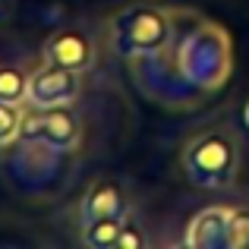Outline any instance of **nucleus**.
<instances>
[{
	"label": "nucleus",
	"instance_id": "16",
	"mask_svg": "<svg viewBox=\"0 0 249 249\" xmlns=\"http://www.w3.org/2000/svg\"><path fill=\"white\" fill-rule=\"evenodd\" d=\"M13 10H16V0H0V25L13 19Z\"/></svg>",
	"mask_w": 249,
	"mask_h": 249
},
{
	"label": "nucleus",
	"instance_id": "6",
	"mask_svg": "<svg viewBox=\"0 0 249 249\" xmlns=\"http://www.w3.org/2000/svg\"><path fill=\"white\" fill-rule=\"evenodd\" d=\"M41 63H54V67H67V70H76V73H89L98 63V38L91 35L89 25L67 22L44 38Z\"/></svg>",
	"mask_w": 249,
	"mask_h": 249
},
{
	"label": "nucleus",
	"instance_id": "5",
	"mask_svg": "<svg viewBox=\"0 0 249 249\" xmlns=\"http://www.w3.org/2000/svg\"><path fill=\"white\" fill-rule=\"evenodd\" d=\"M22 136H35V139H44L51 145L63 148V152L79 155L85 142V123L73 110V104H63V107H25Z\"/></svg>",
	"mask_w": 249,
	"mask_h": 249
},
{
	"label": "nucleus",
	"instance_id": "10",
	"mask_svg": "<svg viewBox=\"0 0 249 249\" xmlns=\"http://www.w3.org/2000/svg\"><path fill=\"white\" fill-rule=\"evenodd\" d=\"M32 85V67L25 63H0V101L6 104H25Z\"/></svg>",
	"mask_w": 249,
	"mask_h": 249
},
{
	"label": "nucleus",
	"instance_id": "4",
	"mask_svg": "<svg viewBox=\"0 0 249 249\" xmlns=\"http://www.w3.org/2000/svg\"><path fill=\"white\" fill-rule=\"evenodd\" d=\"M180 6H167L158 0H136L126 3L107 19L104 41L107 51L120 60H142L164 51L177 32Z\"/></svg>",
	"mask_w": 249,
	"mask_h": 249
},
{
	"label": "nucleus",
	"instance_id": "12",
	"mask_svg": "<svg viewBox=\"0 0 249 249\" xmlns=\"http://www.w3.org/2000/svg\"><path fill=\"white\" fill-rule=\"evenodd\" d=\"M227 249H249V199L231 202V214H227Z\"/></svg>",
	"mask_w": 249,
	"mask_h": 249
},
{
	"label": "nucleus",
	"instance_id": "8",
	"mask_svg": "<svg viewBox=\"0 0 249 249\" xmlns=\"http://www.w3.org/2000/svg\"><path fill=\"white\" fill-rule=\"evenodd\" d=\"M129 212H136L129 183L123 177H98L89 183L79 202V224L98 218H126Z\"/></svg>",
	"mask_w": 249,
	"mask_h": 249
},
{
	"label": "nucleus",
	"instance_id": "9",
	"mask_svg": "<svg viewBox=\"0 0 249 249\" xmlns=\"http://www.w3.org/2000/svg\"><path fill=\"white\" fill-rule=\"evenodd\" d=\"M227 214H231V202H218L208 205L189 221L183 243L193 249H227Z\"/></svg>",
	"mask_w": 249,
	"mask_h": 249
},
{
	"label": "nucleus",
	"instance_id": "11",
	"mask_svg": "<svg viewBox=\"0 0 249 249\" xmlns=\"http://www.w3.org/2000/svg\"><path fill=\"white\" fill-rule=\"evenodd\" d=\"M126 218H98V221H85V224H79L82 246H89V249H117V237H120L123 221Z\"/></svg>",
	"mask_w": 249,
	"mask_h": 249
},
{
	"label": "nucleus",
	"instance_id": "15",
	"mask_svg": "<svg viewBox=\"0 0 249 249\" xmlns=\"http://www.w3.org/2000/svg\"><path fill=\"white\" fill-rule=\"evenodd\" d=\"M240 129H243V136H246V139H249V95L243 98V104H240Z\"/></svg>",
	"mask_w": 249,
	"mask_h": 249
},
{
	"label": "nucleus",
	"instance_id": "1",
	"mask_svg": "<svg viewBox=\"0 0 249 249\" xmlns=\"http://www.w3.org/2000/svg\"><path fill=\"white\" fill-rule=\"evenodd\" d=\"M233 70L231 35L224 25L196 10H183L177 32L164 51L133 60V76L142 95L174 110H186L212 98Z\"/></svg>",
	"mask_w": 249,
	"mask_h": 249
},
{
	"label": "nucleus",
	"instance_id": "3",
	"mask_svg": "<svg viewBox=\"0 0 249 249\" xmlns=\"http://www.w3.org/2000/svg\"><path fill=\"white\" fill-rule=\"evenodd\" d=\"M0 174L13 193L29 202H54L70 189L76 174V155L35 136H19L0 148Z\"/></svg>",
	"mask_w": 249,
	"mask_h": 249
},
{
	"label": "nucleus",
	"instance_id": "13",
	"mask_svg": "<svg viewBox=\"0 0 249 249\" xmlns=\"http://www.w3.org/2000/svg\"><path fill=\"white\" fill-rule=\"evenodd\" d=\"M22 123H25V104L0 101V148H6L10 142L22 136Z\"/></svg>",
	"mask_w": 249,
	"mask_h": 249
},
{
	"label": "nucleus",
	"instance_id": "2",
	"mask_svg": "<svg viewBox=\"0 0 249 249\" xmlns=\"http://www.w3.org/2000/svg\"><path fill=\"white\" fill-rule=\"evenodd\" d=\"M246 136L231 114H218L202 123L180 145V170L196 189L224 193L243 170Z\"/></svg>",
	"mask_w": 249,
	"mask_h": 249
},
{
	"label": "nucleus",
	"instance_id": "7",
	"mask_svg": "<svg viewBox=\"0 0 249 249\" xmlns=\"http://www.w3.org/2000/svg\"><path fill=\"white\" fill-rule=\"evenodd\" d=\"M82 76L76 70L54 67V63H38L32 70V85H29V101L25 107H63L76 104L82 95Z\"/></svg>",
	"mask_w": 249,
	"mask_h": 249
},
{
	"label": "nucleus",
	"instance_id": "14",
	"mask_svg": "<svg viewBox=\"0 0 249 249\" xmlns=\"http://www.w3.org/2000/svg\"><path fill=\"white\" fill-rule=\"evenodd\" d=\"M152 240H148V233H145V224L139 221V214H129L126 221H123V231H120V237H117V249H145Z\"/></svg>",
	"mask_w": 249,
	"mask_h": 249
}]
</instances>
